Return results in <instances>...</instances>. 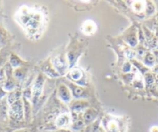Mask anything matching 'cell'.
<instances>
[{
    "mask_svg": "<svg viewBox=\"0 0 158 132\" xmlns=\"http://www.w3.org/2000/svg\"><path fill=\"white\" fill-rule=\"evenodd\" d=\"M21 14L19 15V19L26 27V28H28L29 30H36L40 26V22H41V19L40 16L38 14H35V13H30L28 10H25V11L21 10Z\"/></svg>",
    "mask_w": 158,
    "mask_h": 132,
    "instance_id": "obj_1",
    "label": "cell"
},
{
    "mask_svg": "<svg viewBox=\"0 0 158 132\" xmlns=\"http://www.w3.org/2000/svg\"><path fill=\"white\" fill-rule=\"evenodd\" d=\"M10 115L11 118L16 121H21L23 117V105L20 100L11 104L10 110Z\"/></svg>",
    "mask_w": 158,
    "mask_h": 132,
    "instance_id": "obj_2",
    "label": "cell"
},
{
    "mask_svg": "<svg viewBox=\"0 0 158 132\" xmlns=\"http://www.w3.org/2000/svg\"><path fill=\"white\" fill-rule=\"evenodd\" d=\"M54 66L56 67V69H57L60 74H64L66 72V69L68 68V65H67V62L65 60V57H57V58L54 60Z\"/></svg>",
    "mask_w": 158,
    "mask_h": 132,
    "instance_id": "obj_3",
    "label": "cell"
},
{
    "mask_svg": "<svg viewBox=\"0 0 158 132\" xmlns=\"http://www.w3.org/2000/svg\"><path fill=\"white\" fill-rule=\"evenodd\" d=\"M71 122V117L68 113H64L59 116L56 120L55 124L58 127H68Z\"/></svg>",
    "mask_w": 158,
    "mask_h": 132,
    "instance_id": "obj_4",
    "label": "cell"
},
{
    "mask_svg": "<svg viewBox=\"0 0 158 132\" xmlns=\"http://www.w3.org/2000/svg\"><path fill=\"white\" fill-rule=\"evenodd\" d=\"M59 95H60V97L61 98L62 100H64V102H69L71 100V93H70L69 90L66 86H60V89H59Z\"/></svg>",
    "mask_w": 158,
    "mask_h": 132,
    "instance_id": "obj_5",
    "label": "cell"
},
{
    "mask_svg": "<svg viewBox=\"0 0 158 132\" xmlns=\"http://www.w3.org/2000/svg\"><path fill=\"white\" fill-rule=\"evenodd\" d=\"M95 30H96V26L92 21H87L83 25V30L86 34H93L94 32L95 31Z\"/></svg>",
    "mask_w": 158,
    "mask_h": 132,
    "instance_id": "obj_6",
    "label": "cell"
},
{
    "mask_svg": "<svg viewBox=\"0 0 158 132\" xmlns=\"http://www.w3.org/2000/svg\"><path fill=\"white\" fill-rule=\"evenodd\" d=\"M42 86H43V79H42L41 77L37 79V81L36 83L35 84L34 88H33V96L34 97H38L41 92V89Z\"/></svg>",
    "mask_w": 158,
    "mask_h": 132,
    "instance_id": "obj_7",
    "label": "cell"
},
{
    "mask_svg": "<svg viewBox=\"0 0 158 132\" xmlns=\"http://www.w3.org/2000/svg\"><path fill=\"white\" fill-rule=\"evenodd\" d=\"M96 112L94 110H88L85 113L84 115V119L86 123H90L96 117Z\"/></svg>",
    "mask_w": 158,
    "mask_h": 132,
    "instance_id": "obj_8",
    "label": "cell"
},
{
    "mask_svg": "<svg viewBox=\"0 0 158 132\" xmlns=\"http://www.w3.org/2000/svg\"><path fill=\"white\" fill-rule=\"evenodd\" d=\"M19 95H20V92L19 91H14V92H11L8 96L9 104L11 105V104H14L16 101L19 100Z\"/></svg>",
    "mask_w": 158,
    "mask_h": 132,
    "instance_id": "obj_9",
    "label": "cell"
},
{
    "mask_svg": "<svg viewBox=\"0 0 158 132\" xmlns=\"http://www.w3.org/2000/svg\"><path fill=\"white\" fill-rule=\"evenodd\" d=\"M70 75H71V77L72 78L73 80L77 81V80H79L81 77H82V72H81V71L80 70V69H74L71 71Z\"/></svg>",
    "mask_w": 158,
    "mask_h": 132,
    "instance_id": "obj_10",
    "label": "cell"
},
{
    "mask_svg": "<svg viewBox=\"0 0 158 132\" xmlns=\"http://www.w3.org/2000/svg\"><path fill=\"white\" fill-rule=\"evenodd\" d=\"M155 62V57L153 54L148 53L147 55L145 56V58H144V63L147 66H153L154 65Z\"/></svg>",
    "mask_w": 158,
    "mask_h": 132,
    "instance_id": "obj_11",
    "label": "cell"
},
{
    "mask_svg": "<svg viewBox=\"0 0 158 132\" xmlns=\"http://www.w3.org/2000/svg\"><path fill=\"white\" fill-rule=\"evenodd\" d=\"M71 87H72V93L73 95H74V96L75 97H80L81 96V95L82 94L83 91H84V89H82V88L79 87V86H71Z\"/></svg>",
    "mask_w": 158,
    "mask_h": 132,
    "instance_id": "obj_12",
    "label": "cell"
},
{
    "mask_svg": "<svg viewBox=\"0 0 158 132\" xmlns=\"http://www.w3.org/2000/svg\"><path fill=\"white\" fill-rule=\"evenodd\" d=\"M108 130L109 132H116L118 130V124L115 121H109L108 124Z\"/></svg>",
    "mask_w": 158,
    "mask_h": 132,
    "instance_id": "obj_13",
    "label": "cell"
},
{
    "mask_svg": "<svg viewBox=\"0 0 158 132\" xmlns=\"http://www.w3.org/2000/svg\"><path fill=\"white\" fill-rule=\"evenodd\" d=\"M133 10L136 12H140L142 11L143 10L145 7V4H144L143 2H135L133 3Z\"/></svg>",
    "mask_w": 158,
    "mask_h": 132,
    "instance_id": "obj_14",
    "label": "cell"
},
{
    "mask_svg": "<svg viewBox=\"0 0 158 132\" xmlns=\"http://www.w3.org/2000/svg\"><path fill=\"white\" fill-rule=\"evenodd\" d=\"M15 87L14 82L12 81V80H9L6 83V84L4 85V89L6 90H13Z\"/></svg>",
    "mask_w": 158,
    "mask_h": 132,
    "instance_id": "obj_15",
    "label": "cell"
},
{
    "mask_svg": "<svg viewBox=\"0 0 158 132\" xmlns=\"http://www.w3.org/2000/svg\"><path fill=\"white\" fill-rule=\"evenodd\" d=\"M10 63H11L13 67H16V66L19 65L20 60L15 55H12V57H10Z\"/></svg>",
    "mask_w": 158,
    "mask_h": 132,
    "instance_id": "obj_16",
    "label": "cell"
},
{
    "mask_svg": "<svg viewBox=\"0 0 158 132\" xmlns=\"http://www.w3.org/2000/svg\"><path fill=\"white\" fill-rule=\"evenodd\" d=\"M145 80L146 83H147V84L150 85L153 83V81H154V77H153V75H152V74L147 73L145 75Z\"/></svg>",
    "mask_w": 158,
    "mask_h": 132,
    "instance_id": "obj_17",
    "label": "cell"
},
{
    "mask_svg": "<svg viewBox=\"0 0 158 132\" xmlns=\"http://www.w3.org/2000/svg\"><path fill=\"white\" fill-rule=\"evenodd\" d=\"M84 125V123L82 122L81 121H77L76 122H74V124H73L72 127L74 129V130H79L80 128L83 127Z\"/></svg>",
    "mask_w": 158,
    "mask_h": 132,
    "instance_id": "obj_18",
    "label": "cell"
},
{
    "mask_svg": "<svg viewBox=\"0 0 158 132\" xmlns=\"http://www.w3.org/2000/svg\"><path fill=\"white\" fill-rule=\"evenodd\" d=\"M128 43L131 45L132 47L135 46L137 43V40H136V37L135 35H132L129 37V40H128Z\"/></svg>",
    "mask_w": 158,
    "mask_h": 132,
    "instance_id": "obj_19",
    "label": "cell"
},
{
    "mask_svg": "<svg viewBox=\"0 0 158 132\" xmlns=\"http://www.w3.org/2000/svg\"><path fill=\"white\" fill-rule=\"evenodd\" d=\"M85 107V104L81 102H77L74 104V110H81L83 107Z\"/></svg>",
    "mask_w": 158,
    "mask_h": 132,
    "instance_id": "obj_20",
    "label": "cell"
},
{
    "mask_svg": "<svg viewBox=\"0 0 158 132\" xmlns=\"http://www.w3.org/2000/svg\"><path fill=\"white\" fill-rule=\"evenodd\" d=\"M153 12H154V7H153V6L151 3H148V6H147V13H152Z\"/></svg>",
    "mask_w": 158,
    "mask_h": 132,
    "instance_id": "obj_21",
    "label": "cell"
},
{
    "mask_svg": "<svg viewBox=\"0 0 158 132\" xmlns=\"http://www.w3.org/2000/svg\"><path fill=\"white\" fill-rule=\"evenodd\" d=\"M130 69V64L126 63L125 66L123 67V72H129Z\"/></svg>",
    "mask_w": 158,
    "mask_h": 132,
    "instance_id": "obj_22",
    "label": "cell"
},
{
    "mask_svg": "<svg viewBox=\"0 0 158 132\" xmlns=\"http://www.w3.org/2000/svg\"><path fill=\"white\" fill-rule=\"evenodd\" d=\"M150 132H158V126H153L150 128Z\"/></svg>",
    "mask_w": 158,
    "mask_h": 132,
    "instance_id": "obj_23",
    "label": "cell"
},
{
    "mask_svg": "<svg viewBox=\"0 0 158 132\" xmlns=\"http://www.w3.org/2000/svg\"><path fill=\"white\" fill-rule=\"evenodd\" d=\"M6 95V92L2 89V88H0V99L3 97L4 96Z\"/></svg>",
    "mask_w": 158,
    "mask_h": 132,
    "instance_id": "obj_24",
    "label": "cell"
},
{
    "mask_svg": "<svg viewBox=\"0 0 158 132\" xmlns=\"http://www.w3.org/2000/svg\"><path fill=\"white\" fill-rule=\"evenodd\" d=\"M94 132H105L104 130H103V129L102 128V127H96V128L94 130Z\"/></svg>",
    "mask_w": 158,
    "mask_h": 132,
    "instance_id": "obj_25",
    "label": "cell"
},
{
    "mask_svg": "<svg viewBox=\"0 0 158 132\" xmlns=\"http://www.w3.org/2000/svg\"><path fill=\"white\" fill-rule=\"evenodd\" d=\"M154 54L155 57H156V60L158 61V51H154Z\"/></svg>",
    "mask_w": 158,
    "mask_h": 132,
    "instance_id": "obj_26",
    "label": "cell"
},
{
    "mask_svg": "<svg viewBox=\"0 0 158 132\" xmlns=\"http://www.w3.org/2000/svg\"><path fill=\"white\" fill-rule=\"evenodd\" d=\"M154 71H155V72H158V65H156V67L154 68Z\"/></svg>",
    "mask_w": 158,
    "mask_h": 132,
    "instance_id": "obj_27",
    "label": "cell"
}]
</instances>
